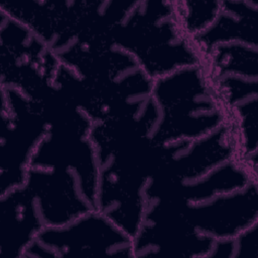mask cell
Returning <instances> with one entry per match:
<instances>
[{
	"label": "cell",
	"mask_w": 258,
	"mask_h": 258,
	"mask_svg": "<svg viewBox=\"0 0 258 258\" xmlns=\"http://www.w3.org/2000/svg\"><path fill=\"white\" fill-rule=\"evenodd\" d=\"M99 166L89 136L48 130L28 167L25 187L44 227L97 211Z\"/></svg>",
	"instance_id": "1"
},
{
	"label": "cell",
	"mask_w": 258,
	"mask_h": 258,
	"mask_svg": "<svg viewBox=\"0 0 258 258\" xmlns=\"http://www.w3.org/2000/svg\"><path fill=\"white\" fill-rule=\"evenodd\" d=\"M178 22L190 38L207 30L221 11V1H173Z\"/></svg>",
	"instance_id": "8"
},
{
	"label": "cell",
	"mask_w": 258,
	"mask_h": 258,
	"mask_svg": "<svg viewBox=\"0 0 258 258\" xmlns=\"http://www.w3.org/2000/svg\"><path fill=\"white\" fill-rule=\"evenodd\" d=\"M152 94L158 108L155 144L198 139L230 122L203 62L154 80Z\"/></svg>",
	"instance_id": "3"
},
{
	"label": "cell",
	"mask_w": 258,
	"mask_h": 258,
	"mask_svg": "<svg viewBox=\"0 0 258 258\" xmlns=\"http://www.w3.org/2000/svg\"><path fill=\"white\" fill-rule=\"evenodd\" d=\"M133 240L98 211L57 227H43L23 257H133Z\"/></svg>",
	"instance_id": "5"
},
{
	"label": "cell",
	"mask_w": 258,
	"mask_h": 258,
	"mask_svg": "<svg viewBox=\"0 0 258 258\" xmlns=\"http://www.w3.org/2000/svg\"><path fill=\"white\" fill-rule=\"evenodd\" d=\"M258 182L192 204H180L188 223L214 240L238 236L258 223Z\"/></svg>",
	"instance_id": "6"
},
{
	"label": "cell",
	"mask_w": 258,
	"mask_h": 258,
	"mask_svg": "<svg viewBox=\"0 0 258 258\" xmlns=\"http://www.w3.org/2000/svg\"><path fill=\"white\" fill-rule=\"evenodd\" d=\"M44 227L25 185L0 196V255L22 258Z\"/></svg>",
	"instance_id": "7"
},
{
	"label": "cell",
	"mask_w": 258,
	"mask_h": 258,
	"mask_svg": "<svg viewBox=\"0 0 258 258\" xmlns=\"http://www.w3.org/2000/svg\"><path fill=\"white\" fill-rule=\"evenodd\" d=\"M108 31L110 40L131 53L153 81L202 63L178 22L173 1H117Z\"/></svg>",
	"instance_id": "2"
},
{
	"label": "cell",
	"mask_w": 258,
	"mask_h": 258,
	"mask_svg": "<svg viewBox=\"0 0 258 258\" xmlns=\"http://www.w3.org/2000/svg\"><path fill=\"white\" fill-rule=\"evenodd\" d=\"M0 196L23 186L30 160L49 126L42 104L20 90L1 87Z\"/></svg>",
	"instance_id": "4"
}]
</instances>
